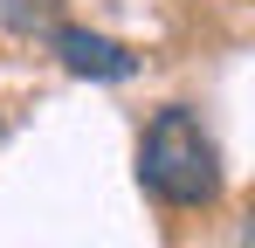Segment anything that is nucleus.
<instances>
[{"instance_id": "f257e3e1", "label": "nucleus", "mask_w": 255, "mask_h": 248, "mask_svg": "<svg viewBox=\"0 0 255 248\" xmlns=\"http://www.w3.org/2000/svg\"><path fill=\"white\" fill-rule=\"evenodd\" d=\"M138 179L145 193H159L172 214H207L221 200V152H214L207 124L193 118L186 104L152 111L145 138H138Z\"/></svg>"}, {"instance_id": "f03ea898", "label": "nucleus", "mask_w": 255, "mask_h": 248, "mask_svg": "<svg viewBox=\"0 0 255 248\" xmlns=\"http://www.w3.org/2000/svg\"><path fill=\"white\" fill-rule=\"evenodd\" d=\"M55 62L83 83H125L138 76V48H125L118 35H97V28H55Z\"/></svg>"}]
</instances>
